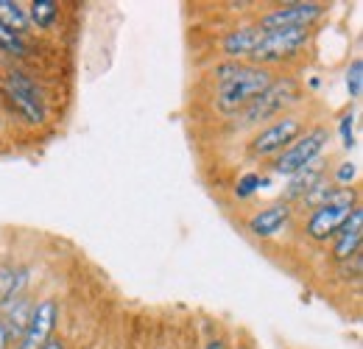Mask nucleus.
I'll list each match as a JSON object with an SVG mask.
<instances>
[{
    "label": "nucleus",
    "instance_id": "1",
    "mask_svg": "<svg viewBox=\"0 0 363 349\" xmlns=\"http://www.w3.org/2000/svg\"><path fill=\"white\" fill-rule=\"evenodd\" d=\"M216 76L221 82L218 87V109L221 112H238L246 109L263 89L272 84V73L266 67L257 65H240V62H229L218 65Z\"/></svg>",
    "mask_w": 363,
    "mask_h": 349
},
{
    "label": "nucleus",
    "instance_id": "2",
    "mask_svg": "<svg viewBox=\"0 0 363 349\" xmlns=\"http://www.w3.org/2000/svg\"><path fill=\"white\" fill-rule=\"evenodd\" d=\"M311 40V31L308 28H282V31H263V40L257 43V48L252 50V62L257 67L263 65H274V62H282L288 56H296Z\"/></svg>",
    "mask_w": 363,
    "mask_h": 349
},
{
    "label": "nucleus",
    "instance_id": "3",
    "mask_svg": "<svg viewBox=\"0 0 363 349\" xmlns=\"http://www.w3.org/2000/svg\"><path fill=\"white\" fill-rule=\"evenodd\" d=\"M327 145V131L324 129H313L308 131L305 137L294 140L282 154H277V162H274V171L279 176H294L299 174L302 168H308L313 160L321 157Z\"/></svg>",
    "mask_w": 363,
    "mask_h": 349
},
{
    "label": "nucleus",
    "instance_id": "4",
    "mask_svg": "<svg viewBox=\"0 0 363 349\" xmlns=\"http://www.w3.org/2000/svg\"><path fill=\"white\" fill-rule=\"evenodd\" d=\"M299 98V87L294 79H277L263 89L249 106H246V123H257V121H269L272 115H279L285 106H291Z\"/></svg>",
    "mask_w": 363,
    "mask_h": 349
},
{
    "label": "nucleus",
    "instance_id": "5",
    "mask_svg": "<svg viewBox=\"0 0 363 349\" xmlns=\"http://www.w3.org/2000/svg\"><path fill=\"white\" fill-rule=\"evenodd\" d=\"M327 9L321 3H288V6H279L269 14H263L260 20V28L269 34V31H282V28H311L316 20H321Z\"/></svg>",
    "mask_w": 363,
    "mask_h": 349
},
{
    "label": "nucleus",
    "instance_id": "6",
    "mask_svg": "<svg viewBox=\"0 0 363 349\" xmlns=\"http://www.w3.org/2000/svg\"><path fill=\"white\" fill-rule=\"evenodd\" d=\"M6 92H9V101H11L31 123H43V121H45L40 87H37L23 70H11V73L6 76Z\"/></svg>",
    "mask_w": 363,
    "mask_h": 349
},
{
    "label": "nucleus",
    "instance_id": "7",
    "mask_svg": "<svg viewBox=\"0 0 363 349\" xmlns=\"http://www.w3.org/2000/svg\"><path fill=\"white\" fill-rule=\"evenodd\" d=\"M302 131V121L299 118H282V121H274L272 126L260 131L255 140H252V151L257 157H274V154H282Z\"/></svg>",
    "mask_w": 363,
    "mask_h": 349
},
{
    "label": "nucleus",
    "instance_id": "8",
    "mask_svg": "<svg viewBox=\"0 0 363 349\" xmlns=\"http://www.w3.org/2000/svg\"><path fill=\"white\" fill-rule=\"evenodd\" d=\"M56 318H59V310L53 299H43L40 305L31 310V318H28V327L20 338L17 349H43L50 341V333L56 327Z\"/></svg>",
    "mask_w": 363,
    "mask_h": 349
},
{
    "label": "nucleus",
    "instance_id": "9",
    "mask_svg": "<svg viewBox=\"0 0 363 349\" xmlns=\"http://www.w3.org/2000/svg\"><path fill=\"white\" fill-rule=\"evenodd\" d=\"M352 201H338V204H324L313 210V216L308 221V235L313 240H327V238H335V232L341 229V223L350 218L352 213Z\"/></svg>",
    "mask_w": 363,
    "mask_h": 349
},
{
    "label": "nucleus",
    "instance_id": "10",
    "mask_svg": "<svg viewBox=\"0 0 363 349\" xmlns=\"http://www.w3.org/2000/svg\"><path fill=\"white\" fill-rule=\"evenodd\" d=\"M361 238H363V210L355 204L352 207V213H350V218L341 223V229L335 232V249H333V255H335V260H350L352 255H358L361 252Z\"/></svg>",
    "mask_w": 363,
    "mask_h": 349
},
{
    "label": "nucleus",
    "instance_id": "11",
    "mask_svg": "<svg viewBox=\"0 0 363 349\" xmlns=\"http://www.w3.org/2000/svg\"><path fill=\"white\" fill-rule=\"evenodd\" d=\"M288 218H291V207L285 201H279V204H272V207L255 213L249 218V232L255 238H274V235H279L285 229Z\"/></svg>",
    "mask_w": 363,
    "mask_h": 349
},
{
    "label": "nucleus",
    "instance_id": "12",
    "mask_svg": "<svg viewBox=\"0 0 363 349\" xmlns=\"http://www.w3.org/2000/svg\"><path fill=\"white\" fill-rule=\"evenodd\" d=\"M263 40V28L260 26H249V28H235L224 37V53L229 59H249L257 43Z\"/></svg>",
    "mask_w": 363,
    "mask_h": 349
},
{
    "label": "nucleus",
    "instance_id": "13",
    "mask_svg": "<svg viewBox=\"0 0 363 349\" xmlns=\"http://www.w3.org/2000/svg\"><path fill=\"white\" fill-rule=\"evenodd\" d=\"M288 190H285V199H302L305 193H311L318 182L324 179V171H321V157L313 160L308 168H302L299 174L288 176Z\"/></svg>",
    "mask_w": 363,
    "mask_h": 349
},
{
    "label": "nucleus",
    "instance_id": "14",
    "mask_svg": "<svg viewBox=\"0 0 363 349\" xmlns=\"http://www.w3.org/2000/svg\"><path fill=\"white\" fill-rule=\"evenodd\" d=\"M0 23L14 28L17 34H23L28 28V14L20 3H11V0H0Z\"/></svg>",
    "mask_w": 363,
    "mask_h": 349
},
{
    "label": "nucleus",
    "instance_id": "15",
    "mask_svg": "<svg viewBox=\"0 0 363 349\" xmlns=\"http://www.w3.org/2000/svg\"><path fill=\"white\" fill-rule=\"evenodd\" d=\"M28 9H31L28 11V23H34L40 28H50L56 23V17H59V6L53 0H34Z\"/></svg>",
    "mask_w": 363,
    "mask_h": 349
},
{
    "label": "nucleus",
    "instance_id": "16",
    "mask_svg": "<svg viewBox=\"0 0 363 349\" xmlns=\"http://www.w3.org/2000/svg\"><path fill=\"white\" fill-rule=\"evenodd\" d=\"M0 50H6L11 56H26L28 53V43H26L23 34H17L14 28H9V26L0 23Z\"/></svg>",
    "mask_w": 363,
    "mask_h": 349
},
{
    "label": "nucleus",
    "instance_id": "17",
    "mask_svg": "<svg viewBox=\"0 0 363 349\" xmlns=\"http://www.w3.org/2000/svg\"><path fill=\"white\" fill-rule=\"evenodd\" d=\"M347 89H350V98H361L363 92V62L355 59L347 70Z\"/></svg>",
    "mask_w": 363,
    "mask_h": 349
},
{
    "label": "nucleus",
    "instance_id": "18",
    "mask_svg": "<svg viewBox=\"0 0 363 349\" xmlns=\"http://www.w3.org/2000/svg\"><path fill=\"white\" fill-rule=\"evenodd\" d=\"M361 268H363V257H361V252H358V255H352L350 260H341V268H338V274H341L344 279H352V282H358V279H361Z\"/></svg>",
    "mask_w": 363,
    "mask_h": 349
},
{
    "label": "nucleus",
    "instance_id": "19",
    "mask_svg": "<svg viewBox=\"0 0 363 349\" xmlns=\"http://www.w3.org/2000/svg\"><path fill=\"white\" fill-rule=\"evenodd\" d=\"M260 187V176L257 174H243L238 179V184H235V196L238 199H249L255 190Z\"/></svg>",
    "mask_w": 363,
    "mask_h": 349
},
{
    "label": "nucleus",
    "instance_id": "20",
    "mask_svg": "<svg viewBox=\"0 0 363 349\" xmlns=\"http://www.w3.org/2000/svg\"><path fill=\"white\" fill-rule=\"evenodd\" d=\"M352 126H355V115H344L341 118V143H344V148H352L355 145V134H352Z\"/></svg>",
    "mask_w": 363,
    "mask_h": 349
},
{
    "label": "nucleus",
    "instance_id": "21",
    "mask_svg": "<svg viewBox=\"0 0 363 349\" xmlns=\"http://www.w3.org/2000/svg\"><path fill=\"white\" fill-rule=\"evenodd\" d=\"M355 176H358L355 162H344V165L338 168V174H335V182H338V184H352V182H355Z\"/></svg>",
    "mask_w": 363,
    "mask_h": 349
},
{
    "label": "nucleus",
    "instance_id": "22",
    "mask_svg": "<svg viewBox=\"0 0 363 349\" xmlns=\"http://www.w3.org/2000/svg\"><path fill=\"white\" fill-rule=\"evenodd\" d=\"M9 344H11V338H9V333H6V327L0 321V349H9Z\"/></svg>",
    "mask_w": 363,
    "mask_h": 349
},
{
    "label": "nucleus",
    "instance_id": "23",
    "mask_svg": "<svg viewBox=\"0 0 363 349\" xmlns=\"http://www.w3.org/2000/svg\"><path fill=\"white\" fill-rule=\"evenodd\" d=\"M43 349H65V347H62V341H56V338H50V341H48V344H45V347H43Z\"/></svg>",
    "mask_w": 363,
    "mask_h": 349
}]
</instances>
